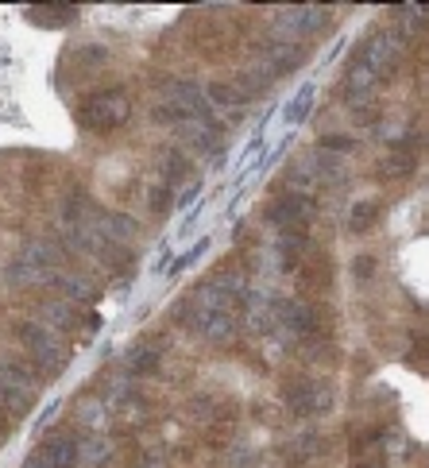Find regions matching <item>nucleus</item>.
Instances as JSON below:
<instances>
[{"mask_svg":"<svg viewBox=\"0 0 429 468\" xmlns=\"http://www.w3.org/2000/svg\"><path fill=\"white\" fill-rule=\"evenodd\" d=\"M240 294H247L244 287V275L240 271H217L213 279H205L202 287H197L190 298H183V310H178V317L183 322H190V317L197 314H217V310H233V303Z\"/></svg>","mask_w":429,"mask_h":468,"instance_id":"nucleus-1","label":"nucleus"},{"mask_svg":"<svg viewBox=\"0 0 429 468\" xmlns=\"http://www.w3.org/2000/svg\"><path fill=\"white\" fill-rule=\"evenodd\" d=\"M209 101H205V90H197L194 81H171L162 86V101L152 109V121L159 124H186V121H205Z\"/></svg>","mask_w":429,"mask_h":468,"instance_id":"nucleus-2","label":"nucleus"},{"mask_svg":"<svg viewBox=\"0 0 429 468\" xmlns=\"http://www.w3.org/2000/svg\"><path fill=\"white\" fill-rule=\"evenodd\" d=\"M128 116H131V101H128V93L124 90H101V93H93L86 105L78 109V121L86 124L89 132H117L128 124Z\"/></svg>","mask_w":429,"mask_h":468,"instance_id":"nucleus-3","label":"nucleus"},{"mask_svg":"<svg viewBox=\"0 0 429 468\" xmlns=\"http://www.w3.org/2000/svg\"><path fill=\"white\" fill-rule=\"evenodd\" d=\"M271 329L283 341H309L318 333V310L298 298H275L271 303Z\"/></svg>","mask_w":429,"mask_h":468,"instance_id":"nucleus-4","label":"nucleus"},{"mask_svg":"<svg viewBox=\"0 0 429 468\" xmlns=\"http://www.w3.org/2000/svg\"><path fill=\"white\" fill-rule=\"evenodd\" d=\"M20 341H24V348L31 356H36V364H43L47 372H58V367H66V348H62V341L55 337L47 325H39V322H20Z\"/></svg>","mask_w":429,"mask_h":468,"instance_id":"nucleus-5","label":"nucleus"},{"mask_svg":"<svg viewBox=\"0 0 429 468\" xmlns=\"http://www.w3.org/2000/svg\"><path fill=\"white\" fill-rule=\"evenodd\" d=\"M313 209H318V202H313V194H302V190H283L271 202L267 217L271 225H278L283 232H302L306 221H313Z\"/></svg>","mask_w":429,"mask_h":468,"instance_id":"nucleus-6","label":"nucleus"},{"mask_svg":"<svg viewBox=\"0 0 429 468\" xmlns=\"http://www.w3.org/2000/svg\"><path fill=\"white\" fill-rule=\"evenodd\" d=\"M329 12L325 8H278L275 12V36L278 39H302V36H318V31L325 27Z\"/></svg>","mask_w":429,"mask_h":468,"instance_id":"nucleus-7","label":"nucleus"},{"mask_svg":"<svg viewBox=\"0 0 429 468\" xmlns=\"http://www.w3.org/2000/svg\"><path fill=\"white\" fill-rule=\"evenodd\" d=\"M0 403L12 414L31 410V403H36V379L16 364H0Z\"/></svg>","mask_w":429,"mask_h":468,"instance_id":"nucleus-8","label":"nucleus"},{"mask_svg":"<svg viewBox=\"0 0 429 468\" xmlns=\"http://www.w3.org/2000/svg\"><path fill=\"white\" fill-rule=\"evenodd\" d=\"M287 407L298 418H321L329 407H333V388L321 379H302L287 391Z\"/></svg>","mask_w":429,"mask_h":468,"instance_id":"nucleus-9","label":"nucleus"},{"mask_svg":"<svg viewBox=\"0 0 429 468\" xmlns=\"http://www.w3.org/2000/svg\"><path fill=\"white\" fill-rule=\"evenodd\" d=\"M360 58H364L371 66V74L383 81L394 66H399V58H403V39L394 36V31H379V36L364 47V55H360Z\"/></svg>","mask_w":429,"mask_h":468,"instance_id":"nucleus-10","label":"nucleus"},{"mask_svg":"<svg viewBox=\"0 0 429 468\" xmlns=\"http://www.w3.org/2000/svg\"><path fill=\"white\" fill-rule=\"evenodd\" d=\"M302 47L298 43H287V39H267L259 47V66L267 70L271 78H283V74H290V70H298L302 66Z\"/></svg>","mask_w":429,"mask_h":468,"instance_id":"nucleus-11","label":"nucleus"},{"mask_svg":"<svg viewBox=\"0 0 429 468\" xmlns=\"http://www.w3.org/2000/svg\"><path fill=\"white\" fill-rule=\"evenodd\" d=\"M186 325H194L197 337L209 341V345H228L236 333V317H233V310H217V314H197Z\"/></svg>","mask_w":429,"mask_h":468,"instance_id":"nucleus-12","label":"nucleus"},{"mask_svg":"<svg viewBox=\"0 0 429 468\" xmlns=\"http://www.w3.org/2000/svg\"><path fill=\"white\" fill-rule=\"evenodd\" d=\"M97 232H101V240L112 248V244H131L140 237V225L131 221L128 213H112V209H101L97 213Z\"/></svg>","mask_w":429,"mask_h":468,"instance_id":"nucleus-13","label":"nucleus"},{"mask_svg":"<svg viewBox=\"0 0 429 468\" xmlns=\"http://www.w3.org/2000/svg\"><path fill=\"white\" fill-rule=\"evenodd\" d=\"M379 86V78L371 74V66L364 58H352L349 74H344V97H349V105H364L371 101V93Z\"/></svg>","mask_w":429,"mask_h":468,"instance_id":"nucleus-14","label":"nucleus"},{"mask_svg":"<svg viewBox=\"0 0 429 468\" xmlns=\"http://www.w3.org/2000/svg\"><path fill=\"white\" fill-rule=\"evenodd\" d=\"M302 166L309 171L313 182H325V186H344V182H349V171H344V163H340L337 155L321 152V147H318L313 155H306Z\"/></svg>","mask_w":429,"mask_h":468,"instance_id":"nucleus-15","label":"nucleus"},{"mask_svg":"<svg viewBox=\"0 0 429 468\" xmlns=\"http://www.w3.org/2000/svg\"><path fill=\"white\" fill-rule=\"evenodd\" d=\"M178 140L183 144H190V147H197V152H205V155H213L217 152V124H209V116L205 121H186V124H178Z\"/></svg>","mask_w":429,"mask_h":468,"instance_id":"nucleus-16","label":"nucleus"},{"mask_svg":"<svg viewBox=\"0 0 429 468\" xmlns=\"http://www.w3.org/2000/svg\"><path fill=\"white\" fill-rule=\"evenodd\" d=\"M39 453L51 468H78V438H51Z\"/></svg>","mask_w":429,"mask_h":468,"instance_id":"nucleus-17","label":"nucleus"},{"mask_svg":"<svg viewBox=\"0 0 429 468\" xmlns=\"http://www.w3.org/2000/svg\"><path fill=\"white\" fill-rule=\"evenodd\" d=\"M271 303H275V298L259 294V291H247L244 317H247V329H252V333H263V329L271 325Z\"/></svg>","mask_w":429,"mask_h":468,"instance_id":"nucleus-18","label":"nucleus"},{"mask_svg":"<svg viewBox=\"0 0 429 468\" xmlns=\"http://www.w3.org/2000/svg\"><path fill=\"white\" fill-rule=\"evenodd\" d=\"M302 252H306L302 232H283V237L275 240V256H278V267H283V271H294L298 260H302Z\"/></svg>","mask_w":429,"mask_h":468,"instance_id":"nucleus-19","label":"nucleus"},{"mask_svg":"<svg viewBox=\"0 0 429 468\" xmlns=\"http://www.w3.org/2000/svg\"><path fill=\"white\" fill-rule=\"evenodd\" d=\"M109 457H112V445L105 438H97V433L86 441H78V464L81 468H105Z\"/></svg>","mask_w":429,"mask_h":468,"instance_id":"nucleus-20","label":"nucleus"},{"mask_svg":"<svg viewBox=\"0 0 429 468\" xmlns=\"http://www.w3.org/2000/svg\"><path fill=\"white\" fill-rule=\"evenodd\" d=\"M205 101L217 109H240V105H247V93L240 86H233V81H213L205 90Z\"/></svg>","mask_w":429,"mask_h":468,"instance_id":"nucleus-21","label":"nucleus"},{"mask_svg":"<svg viewBox=\"0 0 429 468\" xmlns=\"http://www.w3.org/2000/svg\"><path fill=\"white\" fill-rule=\"evenodd\" d=\"M120 367H124V376H147V372H155V367H159V348H155V345L131 348Z\"/></svg>","mask_w":429,"mask_h":468,"instance_id":"nucleus-22","label":"nucleus"},{"mask_svg":"<svg viewBox=\"0 0 429 468\" xmlns=\"http://www.w3.org/2000/svg\"><path fill=\"white\" fill-rule=\"evenodd\" d=\"M55 287L66 294V303H89V298H93V287H89V282H81V279L70 275V271H58Z\"/></svg>","mask_w":429,"mask_h":468,"instance_id":"nucleus-23","label":"nucleus"},{"mask_svg":"<svg viewBox=\"0 0 429 468\" xmlns=\"http://www.w3.org/2000/svg\"><path fill=\"white\" fill-rule=\"evenodd\" d=\"M375 221H379V206L375 202H356L352 213H349V229L356 232V237H364Z\"/></svg>","mask_w":429,"mask_h":468,"instance_id":"nucleus-24","label":"nucleus"},{"mask_svg":"<svg viewBox=\"0 0 429 468\" xmlns=\"http://www.w3.org/2000/svg\"><path fill=\"white\" fill-rule=\"evenodd\" d=\"M410 171H414V155H403V147H394V155L383 159V166H379L383 178H406Z\"/></svg>","mask_w":429,"mask_h":468,"instance_id":"nucleus-25","label":"nucleus"},{"mask_svg":"<svg viewBox=\"0 0 429 468\" xmlns=\"http://www.w3.org/2000/svg\"><path fill=\"white\" fill-rule=\"evenodd\" d=\"M43 317H47V322H55L58 329L62 325H74V310H70L66 298H62V303H43Z\"/></svg>","mask_w":429,"mask_h":468,"instance_id":"nucleus-26","label":"nucleus"},{"mask_svg":"<svg viewBox=\"0 0 429 468\" xmlns=\"http://www.w3.org/2000/svg\"><path fill=\"white\" fill-rule=\"evenodd\" d=\"M321 449V441H318V433H302L298 441L290 445V461H306V457H313Z\"/></svg>","mask_w":429,"mask_h":468,"instance_id":"nucleus-27","label":"nucleus"},{"mask_svg":"<svg viewBox=\"0 0 429 468\" xmlns=\"http://www.w3.org/2000/svg\"><path fill=\"white\" fill-rule=\"evenodd\" d=\"M313 105V86H306L298 97H294V101H290V109H287V121L290 124H298L302 121V116H306V109Z\"/></svg>","mask_w":429,"mask_h":468,"instance_id":"nucleus-28","label":"nucleus"},{"mask_svg":"<svg viewBox=\"0 0 429 468\" xmlns=\"http://www.w3.org/2000/svg\"><path fill=\"white\" fill-rule=\"evenodd\" d=\"M136 468H167V457L159 453V449H147V453L140 457V464Z\"/></svg>","mask_w":429,"mask_h":468,"instance_id":"nucleus-29","label":"nucleus"},{"mask_svg":"<svg viewBox=\"0 0 429 468\" xmlns=\"http://www.w3.org/2000/svg\"><path fill=\"white\" fill-rule=\"evenodd\" d=\"M24 468H51V464H47V457H43V453H31V457L24 461Z\"/></svg>","mask_w":429,"mask_h":468,"instance_id":"nucleus-30","label":"nucleus"}]
</instances>
